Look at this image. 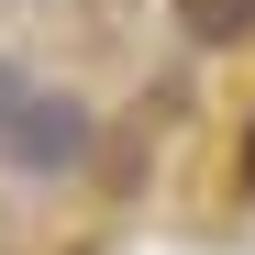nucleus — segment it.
I'll use <instances>...</instances> for the list:
<instances>
[{
    "label": "nucleus",
    "mask_w": 255,
    "mask_h": 255,
    "mask_svg": "<svg viewBox=\"0 0 255 255\" xmlns=\"http://www.w3.org/2000/svg\"><path fill=\"white\" fill-rule=\"evenodd\" d=\"M0 155H11L22 178H56V166L89 155V111H78L67 89H22L11 78V100H0Z\"/></svg>",
    "instance_id": "f257e3e1"
},
{
    "label": "nucleus",
    "mask_w": 255,
    "mask_h": 255,
    "mask_svg": "<svg viewBox=\"0 0 255 255\" xmlns=\"http://www.w3.org/2000/svg\"><path fill=\"white\" fill-rule=\"evenodd\" d=\"M200 45H233V33H255V0H178Z\"/></svg>",
    "instance_id": "f03ea898"
},
{
    "label": "nucleus",
    "mask_w": 255,
    "mask_h": 255,
    "mask_svg": "<svg viewBox=\"0 0 255 255\" xmlns=\"http://www.w3.org/2000/svg\"><path fill=\"white\" fill-rule=\"evenodd\" d=\"M244 178H255V133H244Z\"/></svg>",
    "instance_id": "7ed1b4c3"
},
{
    "label": "nucleus",
    "mask_w": 255,
    "mask_h": 255,
    "mask_svg": "<svg viewBox=\"0 0 255 255\" xmlns=\"http://www.w3.org/2000/svg\"><path fill=\"white\" fill-rule=\"evenodd\" d=\"M0 100H11V67H0Z\"/></svg>",
    "instance_id": "20e7f679"
}]
</instances>
